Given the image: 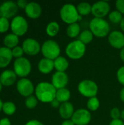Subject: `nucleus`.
Instances as JSON below:
<instances>
[{
    "instance_id": "nucleus-13",
    "label": "nucleus",
    "mask_w": 124,
    "mask_h": 125,
    "mask_svg": "<svg viewBox=\"0 0 124 125\" xmlns=\"http://www.w3.org/2000/svg\"><path fill=\"white\" fill-rule=\"evenodd\" d=\"M109 44L115 49H122L124 47V33L121 31L114 30L107 36Z\"/></svg>"
},
{
    "instance_id": "nucleus-42",
    "label": "nucleus",
    "mask_w": 124,
    "mask_h": 125,
    "mask_svg": "<svg viewBox=\"0 0 124 125\" xmlns=\"http://www.w3.org/2000/svg\"><path fill=\"white\" fill-rule=\"evenodd\" d=\"M61 125H75L74 124V122L72 121V119H67V120H64L62 122V123Z\"/></svg>"
},
{
    "instance_id": "nucleus-4",
    "label": "nucleus",
    "mask_w": 124,
    "mask_h": 125,
    "mask_svg": "<svg viewBox=\"0 0 124 125\" xmlns=\"http://www.w3.org/2000/svg\"><path fill=\"white\" fill-rule=\"evenodd\" d=\"M86 52V45L78 39L69 42L65 48L67 56L72 60L80 59L84 56Z\"/></svg>"
},
{
    "instance_id": "nucleus-28",
    "label": "nucleus",
    "mask_w": 124,
    "mask_h": 125,
    "mask_svg": "<svg viewBox=\"0 0 124 125\" xmlns=\"http://www.w3.org/2000/svg\"><path fill=\"white\" fill-rule=\"evenodd\" d=\"M86 107L87 109L91 111H96L99 107H100V101L98 99L97 97H94L91 98H89L86 103Z\"/></svg>"
},
{
    "instance_id": "nucleus-48",
    "label": "nucleus",
    "mask_w": 124,
    "mask_h": 125,
    "mask_svg": "<svg viewBox=\"0 0 124 125\" xmlns=\"http://www.w3.org/2000/svg\"><path fill=\"white\" fill-rule=\"evenodd\" d=\"M1 89H2V84H1V83L0 82V92L1 91Z\"/></svg>"
},
{
    "instance_id": "nucleus-15",
    "label": "nucleus",
    "mask_w": 124,
    "mask_h": 125,
    "mask_svg": "<svg viewBox=\"0 0 124 125\" xmlns=\"http://www.w3.org/2000/svg\"><path fill=\"white\" fill-rule=\"evenodd\" d=\"M18 7L17 4L15 3L14 1H8L1 4L0 14L1 15V17L8 19L14 17L18 12Z\"/></svg>"
},
{
    "instance_id": "nucleus-21",
    "label": "nucleus",
    "mask_w": 124,
    "mask_h": 125,
    "mask_svg": "<svg viewBox=\"0 0 124 125\" xmlns=\"http://www.w3.org/2000/svg\"><path fill=\"white\" fill-rule=\"evenodd\" d=\"M54 69L57 72H66L69 66V62L68 59L62 56H58L54 61Z\"/></svg>"
},
{
    "instance_id": "nucleus-38",
    "label": "nucleus",
    "mask_w": 124,
    "mask_h": 125,
    "mask_svg": "<svg viewBox=\"0 0 124 125\" xmlns=\"http://www.w3.org/2000/svg\"><path fill=\"white\" fill-rule=\"evenodd\" d=\"M25 125H44V124L37 119H32V120H29V122H27Z\"/></svg>"
},
{
    "instance_id": "nucleus-10",
    "label": "nucleus",
    "mask_w": 124,
    "mask_h": 125,
    "mask_svg": "<svg viewBox=\"0 0 124 125\" xmlns=\"http://www.w3.org/2000/svg\"><path fill=\"white\" fill-rule=\"evenodd\" d=\"M16 88L18 93L25 97L31 96L35 91V87L33 83L31 82V80L26 78H23L20 79L17 82Z\"/></svg>"
},
{
    "instance_id": "nucleus-20",
    "label": "nucleus",
    "mask_w": 124,
    "mask_h": 125,
    "mask_svg": "<svg viewBox=\"0 0 124 125\" xmlns=\"http://www.w3.org/2000/svg\"><path fill=\"white\" fill-rule=\"evenodd\" d=\"M39 71L45 75L50 73L54 69V62L53 60L42 58L39 60L37 65Z\"/></svg>"
},
{
    "instance_id": "nucleus-9",
    "label": "nucleus",
    "mask_w": 124,
    "mask_h": 125,
    "mask_svg": "<svg viewBox=\"0 0 124 125\" xmlns=\"http://www.w3.org/2000/svg\"><path fill=\"white\" fill-rule=\"evenodd\" d=\"M111 7L108 1H99L92 4L91 14L94 18H104L109 15Z\"/></svg>"
},
{
    "instance_id": "nucleus-24",
    "label": "nucleus",
    "mask_w": 124,
    "mask_h": 125,
    "mask_svg": "<svg viewBox=\"0 0 124 125\" xmlns=\"http://www.w3.org/2000/svg\"><path fill=\"white\" fill-rule=\"evenodd\" d=\"M66 32H67V35L69 38L75 39L78 37L81 32V28L80 24L78 23H75L68 25Z\"/></svg>"
},
{
    "instance_id": "nucleus-44",
    "label": "nucleus",
    "mask_w": 124,
    "mask_h": 125,
    "mask_svg": "<svg viewBox=\"0 0 124 125\" xmlns=\"http://www.w3.org/2000/svg\"><path fill=\"white\" fill-rule=\"evenodd\" d=\"M120 59L122 62H124V47L120 50Z\"/></svg>"
},
{
    "instance_id": "nucleus-1",
    "label": "nucleus",
    "mask_w": 124,
    "mask_h": 125,
    "mask_svg": "<svg viewBox=\"0 0 124 125\" xmlns=\"http://www.w3.org/2000/svg\"><path fill=\"white\" fill-rule=\"evenodd\" d=\"M57 89L50 82L42 81L35 87V96L38 101L42 103H50L56 99Z\"/></svg>"
},
{
    "instance_id": "nucleus-25",
    "label": "nucleus",
    "mask_w": 124,
    "mask_h": 125,
    "mask_svg": "<svg viewBox=\"0 0 124 125\" xmlns=\"http://www.w3.org/2000/svg\"><path fill=\"white\" fill-rule=\"evenodd\" d=\"M46 34L50 37H56L60 31V25L57 21H50L48 23L46 29H45Z\"/></svg>"
},
{
    "instance_id": "nucleus-43",
    "label": "nucleus",
    "mask_w": 124,
    "mask_h": 125,
    "mask_svg": "<svg viewBox=\"0 0 124 125\" xmlns=\"http://www.w3.org/2000/svg\"><path fill=\"white\" fill-rule=\"evenodd\" d=\"M119 97H120V100L124 103V86L121 89V92H120V94H119Z\"/></svg>"
},
{
    "instance_id": "nucleus-19",
    "label": "nucleus",
    "mask_w": 124,
    "mask_h": 125,
    "mask_svg": "<svg viewBox=\"0 0 124 125\" xmlns=\"http://www.w3.org/2000/svg\"><path fill=\"white\" fill-rule=\"evenodd\" d=\"M12 50L6 47L0 48V68L7 67L12 59Z\"/></svg>"
},
{
    "instance_id": "nucleus-46",
    "label": "nucleus",
    "mask_w": 124,
    "mask_h": 125,
    "mask_svg": "<svg viewBox=\"0 0 124 125\" xmlns=\"http://www.w3.org/2000/svg\"><path fill=\"white\" fill-rule=\"evenodd\" d=\"M121 119L124 122V109L121 111Z\"/></svg>"
},
{
    "instance_id": "nucleus-36",
    "label": "nucleus",
    "mask_w": 124,
    "mask_h": 125,
    "mask_svg": "<svg viewBox=\"0 0 124 125\" xmlns=\"http://www.w3.org/2000/svg\"><path fill=\"white\" fill-rule=\"evenodd\" d=\"M115 8L116 10L124 15V0H117L115 1Z\"/></svg>"
},
{
    "instance_id": "nucleus-11",
    "label": "nucleus",
    "mask_w": 124,
    "mask_h": 125,
    "mask_svg": "<svg viewBox=\"0 0 124 125\" xmlns=\"http://www.w3.org/2000/svg\"><path fill=\"white\" fill-rule=\"evenodd\" d=\"M71 119L75 125H88L91 121V114L88 109L79 108L75 111Z\"/></svg>"
},
{
    "instance_id": "nucleus-6",
    "label": "nucleus",
    "mask_w": 124,
    "mask_h": 125,
    "mask_svg": "<svg viewBox=\"0 0 124 125\" xmlns=\"http://www.w3.org/2000/svg\"><path fill=\"white\" fill-rule=\"evenodd\" d=\"M77 90L82 96L89 99L96 97L99 92V86L94 81L84 79L79 82L77 85Z\"/></svg>"
},
{
    "instance_id": "nucleus-26",
    "label": "nucleus",
    "mask_w": 124,
    "mask_h": 125,
    "mask_svg": "<svg viewBox=\"0 0 124 125\" xmlns=\"http://www.w3.org/2000/svg\"><path fill=\"white\" fill-rule=\"evenodd\" d=\"M76 7L79 15L81 16H86L90 13H91L92 4H91L88 2H86V1L80 2Z\"/></svg>"
},
{
    "instance_id": "nucleus-35",
    "label": "nucleus",
    "mask_w": 124,
    "mask_h": 125,
    "mask_svg": "<svg viewBox=\"0 0 124 125\" xmlns=\"http://www.w3.org/2000/svg\"><path fill=\"white\" fill-rule=\"evenodd\" d=\"M110 115L112 119H119L121 116V111L118 108H113L110 110Z\"/></svg>"
},
{
    "instance_id": "nucleus-34",
    "label": "nucleus",
    "mask_w": 124,
    "mask_h": 125,
    "mask_svg": "<svg viewBox=\"0 0 124 125\" xmlns=\"http://www.w3.org/2000/svg\"><path fill=\"white\" fill-rule=\"evenodd\" d=\"M116 77H117V80L118 81L124 86V66L121 67L116 73Z\"/></svg>"
},
{
    "instance_id": "nucleus-12",
    "label": "nucleus",
    "mask_w": 124,
    "mask_h": 125,
    "mask_svg": "<svg viewBox=\"0 0 124 125\" xmlns=\"http://www.w3.org/2000/svg\"><path fill=\"white\" fill-rule=\"evenodd\" d=\"M24 53L29 56H36L41 52V45L39 42L33 38L26 39L22 44Z\"/></svg>"
},
{
    "instance_id": "nucleus-29",
    "label": "nucleus",
    "mask_w": 124,
    "mask_h": 125,
    "mask_svg": "<svg viewBox=\"0 0 124 125\" xmlns=\"http://www.w3.org/2000/svg\"><path fill=\"white\" fill-rule=\"evenodd\" d=\"M123 18L124 15L116 10L111 11L108 15V19L110 22L113 24H120Z\"/></svg>"
},
{
    "instance_id": "nucleus-41",
    "label": "nucleus",
    "mask_w": 124,
    "mask_h": 125,
    "mask_svg": "<svg viewBox=\"0 0 124 125\" xmlns=\"http://www.w3.org/2000/svg\"><path fill=\"white\" fill-rule=\"evenodd\" d=\"M0 125H11V122L9 119L4 118L0 120Z\"/></svg>"
},
{
    "instance_id": "nucleus-5",
    "label": "nucleus",
    "mask_w": 124,
    "mask_h": 125,
    "mask_svg": "<svg viewBox=\"0 0 124 125\" xmlns=\"http://www.w3.org/2000/svg\"><path fill=\"white\" fill-rule=\"evenodd\" d=\"M41 53L44 58L54 61L61 56V47L56 41L48 40L41 45Z\"/></svg>"
},
{
    "instance_id": "nucleus-17",
    "label": "nucleus",
    "mask_w": 124,
    "mask_h": 125,
    "mask_svg": "<svg viewBox=\"0 0 124 125\" xmlns=\"http://www.w3.org/2000/svg\"><path fill=\"white\" fill-rule=\"evenodd\" d=\"M75 111L74 105L70 102L61 103L58 108V114L64 120L71 119Z\"/></svg>"
},
{
    "instance_id": "nucleus-22",
    "label": "nucleus",
    "mask_w": 124,
    "mask_h": 125,
    "mask_svg": "<svg viewBox=\"0 0 124 125\" xmlns=\"http://www.w3.org/2000/svg\"><path fill=\"white\" fill-rule=\"evenodd\" d=\"M3 42L6 48L12 49L15 47L18 46V44L19 42V38L17 35H15L12 33L8 34L4 37Z\"/></svg>"
},
{
    "instance_id": "nucleus-33",
    "label": "nucleus",
    "mask_w": 124,
    "mask_h": 125,
    "mask_svg": "<svg viewBox=\"0 0 124 125\" xmlns=\"http://www.w3.org/2000/svg\"><path fill=\"white\" fill-rule=\"evenodd\" d=\"M12 56L18 59L20 57H23V55L24 53V51L23 50V48L20 46H16L14 48L12 49Z\"/></svg>"
},
{
    "instance_id": "nucleus-16",
    "label": "nucleus",
    "mask_w": 124,
    "mask_h": 125,
    "mask_svg": "<svg viewBox=\"0 0 124 125\" xmlns=\"http://www.w3.org/2000/svg\"><path fill=\"white\" fill-rule=\"evenodd\" d=\"M24 10L26 15L31 19H37L39 18L42 11L40 4L34 1L29 2Z\"/></svg>"
},
{
    "instance_id": "nucleus-7",
    "label": "nucleus",
    "mask_w": 124,
    "mask_h": 125,
    "mask_svg": "<svg viewBox=\"0 0 124 125\" xmlns=\"http://www.w3.org/2000/svg\"><path fill=\"white\" fill-rule=\"evenodd\" d=\"M13 71L17 76L21 78H26L31 73V64L28 59L23 56L16 59L13 63Z\"/></svg>"
},
{
    "instance_id": "nucleus-30",
    "label": "nucleus",
    "mask_w": 124,
    "mask_h": 125,
    "mask_svg": "<svg viewBox=\"0 0 124 125\" xmlns=\"http://www.w3.org/2000/svg\"><path fill=\"white\" fill-rule=\"evenodd\" d=\"M2 111L7 116L13 115L16 111V106L15 103H13L12 102H10V101L5 102L3 104Z\"/></svg>"
},
{
    "instance_id": "nucleus-32",
    "label": "nucleus",
    "mask_w": 124,
    "mask_h": 125,
    "mask_svg": "<svg viewBox=\"0 0 124 125\" xmlns=\"http://www.w3.org/2000/svg\"><path fill=\"white\" fill-rule=\"evenodd\" d=\"M10 26V22L7 18L1 17L0 18V33H4L8 31Z\"/></svg>"
},
{
    "instance_id": "nucleus-2",
    "label": "nucleus",
    "mask_w": 124,
    "mask_h": 125,
    "mask_svg": "<svg viewBox=\"0 0 124 125\" xmlns=\"http://www.w3.org/2000/svg\"><path fill=\"white\" fill-rule=\"evenodd\" d=\"M89 29L94 37L104 38L110 33V25L105 18H94L89 23Z\"/></svg>"
},
{
    "instance_id": "nucleus-3",
    "label": "nucleus",
    "mask_w": 124,
    "mask_h": 125,
    "mask_svg": "<svg viewBox=\"0 0 124 125\" xmlns=\"http://www.w3.org/2000/svg\"><path fill=\"white\" fill-rule=\"evenodd\" d=\"M60 18L63 22L69 25L81 21L82 16L79 15L77 7L71 3L64 4L60 9Z\"/></svg>"
},
{
    "instance_id": "nucleus-47",
    "label": "nucleus",
    "mask_w": 124,
    "mask_h": 125,
    "mask_svg": "<svg viewBox=\"0 0 124 125\" xmlns=\"http://www.w3.org/2000/svg\"><path fill=\"white\" fill-rule=\"evenodd\" d=\"M3 103H2V101H1V100L0 99V112L2 111V107H3Z\"/></svg>"
},
{
    "instance_id": "nucleus-37",
    "label": "nucleus",
    "mask_w": 124,
    "mask_h": 125,
    "mask_svg": "<svg viewBox=\"0 0 124 125\" xmlns=\"http://www.w3.org/2000/svg\"><path fill=\"white\" fill-rule=\"evenodd\" d=\"M17 5L18 7V8H20V9H24L26 7L27 4H28V2L26 1V0H18L17 1Z\"/></svg>"
},
{
    "instance_id": "nucleus-45",
    "label": "nucleus",
    "mask_w": 124,
    "mask_h": 125,
    "mask_svg": "<svg viewBox=\"0 0 124 125\" xmlns=\"http://www.w3.org/2000/svg\"><path fill=\"white\" fill-rule=\"evenodd\" d=\"M120 28L122 30V31L124 32V15L122 21H121V23H120Z\"/></svg>"
},
{
    "instance_id": "nucleus-27",
    "label": "nucleus",
    "mask_w": 124,
    "mask_h": 125,
    "mask_svg": "<svg viewBox=\"0 0 124 125\" xmlns=\"http://www.w3.org/2000/svg\"><path fill=\"white\" fill-rule=\"evenodd\" d=\"M94 37V36L90 29H85L80 32L78 37V40L86 45L87 44H89L93 41Z\"/></svg>"
},
{
    "instance_id": "nucleus-31",
    "label": "nucleus",
    "mask_w": 124,
    "mask_h": 125,
    "mask_svg": "<svg viewBox=\"0 0 124 125\" xmlns=\"http://www.w3.org/2000/svg\"><path fill=\"white\" fill-rule=\"evenodd\" d=\"M38 104V100L36 96L31 95L26 97L25 100V105L29 109H34L37 107Z\"/></svg>"
},
{
    "instance_id": "nucleus-49",
    "label": "nucleus",
    "mask_w": 124,
    "mask_h": 125,
    "mask_svg": "<svg viewBox=\"0 0 124 125\" xmlns=\"http://www.w3.org/2000/svg\"><path fill=\"white\" fill-rule=\"evenodd\" d=\"M0 10H1V5H0Z\"/></svg>"
},
{
    "instance_id": "nucleus-14",
    "label": "nucleus",
    "mask_w": 124,
    "mask_h": 125,
    "mask_svg": "<svg viewBox=\"0 0 124 125\" xmlns=\"http://www.w3.org/2000/svg\"><path fill=\"white\" fill-rule=\"evenodd\" d=\"M56 89L67 88L69 83V76L66 72H56L51 77V82Z\"/></svg>"
},
{
    "instance_id": "nucleus-39",
    "label": "nucleus",
    "mask_w": 124,
    "mask_h": 125,
    "mask_svg": "<svg viewBox=\"0 0 124 125\" xmlns=\"http://www.w3.org/2000/svg\"><path fill=\"white\" fill-rule=\"evenodd\" d=\"M109 125H124V122L122 121L121 119H112Z\"/></svg>"
},
{
    "instance_id": "nucleus-23",
    "label": "nucleus",
    "mask_w": 124,
    "mask_h": 125,
    "mask_svg": "<svg viewBox=\"0 0 124 125\" xmlns=\"http://www.w3.org/2000/svg\"><path fill=\"white\" fill-rule=\"evenodd\" d=\"M71 98V92L67 88H63L60 89H57L56 99L58 100L61 103L69 102Z\"/></svg>"
},
{
    "instance_id": "nucleus-8",
    "label": "nucleus",
    "mask_w": 124,
    "mask_h": 125,
    "mask_svg": "<svg viewBox=\"0 0 124 125\" xmlns=\"http://www.w3.org/2000/svg\"><path fill=\"white\" fill-rule=\"evenodd\" d=\"M10 29L12 34L17 35L18 37L23 36L27 32L29 29L28 21L21 15L15 16L10 23Z\"/></svg>"
},
{
    "instance_id": "nucleus-18",
    "label": "nucleus",
    "mask_w": 124,
    "mask_h": 125,
    "mask_svg": "<svg viewBox=\"0 0 124 125\" xmlns=\"http://www.w3.org/2000/svg\"><path fill=\"white\" fill-rule=\"evenodd\" d=\"M17 78V75L13 70H7L3 71L0 75V82L2 86H10L15 83Z\"/></svg>"
},
{
    "instance_id": "nucleus-40",
    "label": "nucleus",
    "mask_w": 124,
    "mask_h": 125,
    "mask_svg": "<svg viewBox=\"0 0 124 125\" xmlns=\"http://www.w3.org/2000/svg\"><path fill=\"white\" fill-rule=\"evenodd\" d=\"M50 104V106L53 108H59L61 103L58 100H57L56 99H54Z\"/></svg>"
}]
</instances>
